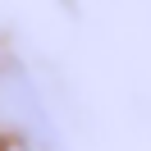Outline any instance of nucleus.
I'll use <instances>...</instances> for the list:
<instances>
[{
    "label": "nucleus",
    "instance_id": "1",
    "mask_svg": "<svg viewBox=\"0 0 151 151\" xmlns=\"http://www.w3.org/2000/svg\"><path fill=\"white\" fill-rule=\"evenodd\" d=\"M0 119L19 137H28L32 151H60V137H55L46 105H41V92L32 87L28 69H19V64L0 69Z\"/></svg>",
    "mask_w": 151,
    "mask_h": 151
}]
</instances>
